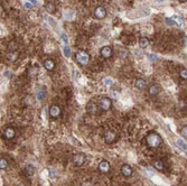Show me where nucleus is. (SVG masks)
Here are the masks:
<instances>
[{
	"mask_svg": "<svg viewBox=\"0 0 187 186\" xmlns=\"http://www.w3.org/2000/svg\"><path fill=\"white\" fill-rule=\"evenodd\" d=\"M146 144L149 148H158L162 144V138L155 131L149 132L146 137Z\"/></svg>",
	"mask_w": 187,
	"mask_h": 186,
	"instance_id": "nucleus-1",
	"label": "nucleus"
},
{
	"mask_svg": "<svg viewBox=\"0 0 187 186\" xmlns=\"http://www.w3.org/2000/svg\"><path fill=\"white\" fill-rule=\"evenodd\" d=\"M90 54L86 53L85 50H77L75 54V61L77 62V64H80L81 66H85L86 64H89L90 62Z\"/></svg>",
	"mask_w": 187,
	"mask_h": 186,
	"instance_id": "nucleus-2",
	"label": "nucleus"
},
{
	"mask_svg": "<svg viewBox=\"0 0 187 186\" xmlns=\"http://www.w3.org/2000/svg\"><path fill=\"white\" fill-rule=\"evenodd\" d=\"M73 164L75 165V166H82V165H84V163L86 160V156L85 154H83V152H77L75 154L74 156H73Z\"/></svg>",
	"mask_w": 187,
	"mask_h": 186,
	"instance_id": "nucleus-3",
	"label": "nucleus"
},
{
	"mask_svg": "<svg viewBox=\"0 0 187 186\" xmlns=\"http://www.w3.org/2000/svg\"><path fill=\"white\" fill-rule=\"evenodd\" d=\"M111 106H112L111 99H109V98H102L101 100L99 101V104H98V106L102 111H109L111 109Z\"/></svg>",
	"mask_w": 187,
	"mask_h": 186,
	"instance_id": "nucleus-4",
	"label": "nucleus"
},
{
	"mask_svg": "<svg viewBox=\"0 0 187 186\" xmlns=\"http://www.w3.org/2000/svg\"><path fill=\"white\" fill-rule=\"evenodd\" d=\"M93 16H94V18H96V19H104L106 17V9L104 7H102V6H99L94 10Z\"/></svg>",
	"mask_w": 187,
	"mask_h": 186,
	"instance_id": "nucleus-5",
	"label": "nucleus"
},
{
	"mask_svg": "<svg viewBox=\"0 0 187 186\" xmlns=\"http://www.w3.org/2000/svg\"><path fill=\"white\" fill-rule=\"evenodd\" d=\"M61 115H62V109L58 106L53 104L49 108V117H51L52 119H57V118H60Z\"/></svg>",
	"mask_w": 187,
	"mask_h": 186,
	"instance_id": "nucleus-6",
	"label": "nucleus"
},
{
	"mask_svg": "<svg viewBox=\"0 0 187 186\" xmlns=\"http://www.w3.org/2000/svg\"><path fill=\"white\" fill-rule=\"evenodd\" d=\"M104 141L106 144H113L116 141V133L112 130H108L104 133Z\"/></svg>",
	"mask_w": 187,
	"mask_h": 186,
	"instance_id": "nucleus-7",
	"label": "nucleus"
},
{
	"mask_svg": "<svg viewBox=\"0 0 187 186\" xmlns=\"http://www.w3.org/2000/svg\"><path fill=\"white\" fill-rule=\"evenodd\" d=\"M100 55H101L103 58L108 60V58L112 57V55H113V50H112V48L110 47V46H103L101 50H100Z\"/></svg>",
	"mask_w": 187,
	"mask_h": 186,
	"instance_id": "nucleus-8",
	"label": "nucleus"
},
{
	"mask_svg": "<svg viewBox=\"0 0 187 186\" xmlns=\"http://www.w3.org/2000/svg\"><path fill=\"white\" fill-rule=\"evenodd\" d=\"M15 136H16V130L14 128L8 127V128H6L5 130H4V137H5L6 139L10 140V139H14Z\"/></svg>",
	"mask_w": 187,
	"mask_h": 186,
	"instance_id": "nucleus-9",
	"label": "nucleus"
},
{
	"mask_svg": "<svg viewBox=\"0 0 187 186\" xmlns=\"http://www.w3.org/2000/svg\"><path fill=\"white\" fill-rule=\"evenodd\" d=\"M132 173H133V169H132V167L130 166V165H127V164H124V165L121 167V174H122V176L130 177L132 175Z\"/></svg>",
	"mask_w": 187,
	"mask_h": 186,
	"instance_id": "nucleus-10",
	"label": "nucleus"
},
{
	"mask_svg": "<svg viewBox=\"0 0 187 186\" xmlns=\"http://www.w3.org/2000/svg\"><path fill=\"white\" fill-rule=\"evenodd\" d=\"M110 168H111V166H110V163L108 160H102L101 163L99 164V169H100L101 173L106 174V173L110 171Z\"/></svg>",
	"mask_w": 187,
	"mask_h": 186,
	"instance_id": "nucleus-11",
	"label": "nucleus"
},
{
	"mask_svg": "<svg viewBox=\"0 0 187 186\" xmlns=\"http://www.w3.org/2000/svg\"><path fill=\"white\" fill-rule=\"evenodd\" d=\"M135 86L138 90H145L147 88V82L143 79H137L135 81Z\"/></svg>",
	"mask_w": 187,
	"mask_h": 186,
	"instance_id": "nucleus-12",
	"label": "nucleus"
},
{
	"mask_svg": "<svg viewBox=\"0 0 187 186\" xmlns=\"http://www.w3.org/2000/svg\"><path fill=\"white\" fill-rule=\"evenodd\" d=\"M43 65H44V67H45L46 70L51 72V71H53L55 69V62L53 60H46Z\"/></svg>",
	"mask_w": 187,
	"mask_h": 186,
	"instance_id": "nucleus-13",
	"label": "nucleus"
},
{
	"mask_svg": "<svg viewBox=\"0 0 187 186\" xmlns=\"http://www.w3.org/2000/svg\"><path fill=\"white\" fill-rule=\"evenodd\" d=\"M24 171H25V174L27 175L28 177H31L34 174H35V168H34V166L33 165H26L25 168H24Z\"/></svg>",
	"mask_w": 187,
	"mask_h": 186,
	"instance_id": "nucleus-14",
	"label": "nucleus"
},
{
	"mask_svg": "<svg viewBox=\"0 0 187 186\" xmlns=\"http://www.w3.org/2000/svg\"><path fill=\"white\" fill-rule=\"evenodd\" d=\"M98 108L99 106H96L95 103H93V102H89L87 103V106H86V111L89 112V113H95L96 111H98Z\"/></svg>",
	"mask_w": 187,
	"mask_h": 186,
	"instance_id": "nucleus-15",
	"label": "nucleus"
},
{
	"mask_svg": "<svg viewBox=\"0 0 187 186\" xmlns=\"http://www.w3.org/2000/svg\"><path fill=\"white\" fill-rule=\"evenodd\" d=\"M159 91H160V88L156 84H152V85L149 86V89H148V92H149V94L150 96H157L158 93H159Z\"/></svg>",
	"mask_w": 187,
	"mask_h": 186,
	"instance_id": "nucleus-16",
	"label": "nucleus"
},
{
	"mask_svg": "<svg viewBox=\"0 0 187 186\" xmlns=\"http://www.w3.org/2000/svg\"><path fill=\"white\" fill-rule=\"evenodd\" d=\"M46 98V89L44 86H41L37 91V99L39 101H43Z\"/></svg>",
	"mask_w": 187,
	"mask_h": 186,
	"instance_id": "nucleus-17",
	"label": "nucleus"
},
{
	"mask_svg": "<svg viewBox=\"0 0 187 186\" xmlns=\"http://www.w3.org/2000/svg\"><path fill=\"white\" fill-rule=\"evenodd\" d=\"M154 167L156 168L157 171H164V168H165V165H164V163H162V160H160V159H158V160H155L154 161Z\"/></svg>",
	"mask_w": 187,
	"mask_h": 186,
	"instance_id": "nucleus-18",
	"label": "nucleus"
},
{
	"mask_svg": "<svg viewBox=\"0 0 187 186\" xmlns=\"http://www.w3.org/2000/svg\"><path fill=\"white\" fill-rule=\"evenodd\" d=\"M45 9L47 12H49V14H54L56 11V7L54 4H52V2H47L45 5Z\"/></svg>",
	"mask_w": 187,
	"mask_h": 186,
	"instance_id": "nucleus-19",
	"label": "nucleus"
},
{
	"mask_svg": "<svg viewBox=\"0 0 187 186\" xmlns=\"http://www.w3.org/2000/svg\"><path fill=\"white\" fill-rule=\"evenodd\" d=\"M139 45H140V48H147L148 46H149V39L146 38V37H141L140 39H139Z\"/></svg>",
	"mask_w": 187,
	"mask_h": 186,
	"instance_id": "nucleus-20",
	"label": "nucleus"
},
{
	"mask_svg": "<svg viewBox=\"0 0 187 186\" xmlns=\"http://www.w3.org/2000/svg\"><path fill=\"white\" fill-rule=\"evenodd\" d=\"M7 58L9 61H11V62H15V61L18 58V53L15 52V50H12L11 53H8V54H7Z\"/></svg>",
	"mask_w": 187,
	"mask_h": 186,
	"instance_id": "nucleus-21",
	"label": "nucleus"
},
{
	"mask_svg": "<svg viewBox=\"0 0 187 186\" xmlns=\"http://www.w3.org/2000/svg\"><path fill=\"white\" fill-rule=\"evenodd\" d=\"M8 167V161L5 158H0V169H6Z\"/></svg>",
	"mask_w": 187,
	"mask_h": 186,
	"instance_id": "nucleus-22",
	"label": "nucleus"
},
{
	"mask_svg": "<svg viewBox=\"0 0 187 186\" xmlns=\"http://www.w3.org/2000/svg\"><path fill=\"white\" fill-rule=\"evenodd\" d=\"M179 76H180V79L182 80H187V70L186 69H183L182 71H180V73H179Z\"/></svg>",
	"mask_w": 187,
	"mask_h": 186,
	"instance_id": "nucleus-23",
	"label": "nucleus"
},
{
	"mask_svg": "<svg viewBox=\"0 0 187 186\" xmlns=\"http://www.w3.org/2000/svg\"><path fill=\"white\" fill-rule=\"evenodd\" d=\"M177 145H179V147H180V149H182V150L186 151V144H184V141H183L182 139L177 140Z\"/></svg>",
	"mask_w": 187,
	"mask_h": 186,
	"instance_id": "nucleus-24",
	"label": "nucleus"
},
{
	"mask_svg": "<svg viewBox=\"0 0 187 186\" xmlns=\"http://www.w3.org/2000/svg\"><path fill=\"white\" fill-rule=\"evenodd\" d=\"M64 55H65L66 57H70V55H71V50H70V47L67 45L64 47Z\"/></svg>",
	"mask_w": 187,
	"mask_h": 186,
	"instance_id": "nucleus-25",
	"label": "nucleus"
},
{
	"mask_svg": "<svg viewBox=\"0 0 187 186\" xmlns=\"http://www.w3.org/2000/svg\"><path fill=\"white\" fill-rule=\"evenodd\" d=\"M180 135H182L183 138H186L187 137V127H183L182 128V131H180Z\"/></svg>",
	"mask_w": 187,
	"mask_h": 186,
	"instance_id": "nucleus-26",
	"label": "nucleus"
},
{
	"mask_svg": "<svg viewBox=\"0 0 187 186\" xmlns=\"http://www.w3.org/2000/svg\"><path fill=\"white\" fill-rule=\"evenodd\" d=\"M148 57H149V60L151 61V62H156V61L158 60V57H157L156 55H154V54H149Z\"/></svg>",
	"mask_w": 187,
	"mask_h": 186,
	"instance_id": "nucleus-27",
	"label": "nucleus"
},
{
	"mask_svg": "<svg viewBox=\"0 0 187 186\" xmlns=\"http://www.w3.org/2000/svg\"><path fill=\"white\" fill-rule=\"evenodd\" d=\"M166 24H168V25H175L176 23L174 21L172 18H166Z\"/></svg>",
	"mask_w": 187,
	"mask_h": 186,
	"instance_id": "nucleus-28",
	"label": "nucleus"
},
{
	"mask_svg": "<svg viewBox=\"0 0 187 186\" xmlns=\"http://www.w3.org/2000/svg\"><path fill=\"white\" fill-rule=\"evenodd\" d=\"M61 37H62V39H63V43H64L65 45H67V43H68V40H67V37H66L65 34H62Z\"/></svg>",
	"mask_w": 187,
	"mask_h": 186,
	"instance_id": "nucleus-29",
	"label": "nucleus"
},
{
	"mask_svg": "<svg viewBox=\"0 0 187 186\" xmlns=\"http://www.w3.org/2000/svg\"><path fill=\"white\" fill-rule=\"evenodd\" d=\"M24 7H26V8H33V4H31L29 1H27V2L24 4Z\"/></svg>",
	"mask_w": 187,
	"mask_h": 186,
	"instance_id": "nucleus-30",
	"label": "nucleus"
},
{
	"mask_svg": "<svg viewBox=\"0 0 187 186\" xmlns=\"http://www.w3.org/2000/svg\"><path fill=\"white\" fill-rule=\"evenodd\" d=\"M5 15V9H4V7L0 5V17H4Z\"/></svg>",
	"mask_w": 187,
	"mask_h": 186,
	"instance_id": "nucleus-31",
	"label": "nucleus"
},
{
	"mask_svg": "<svg viewBox=\"0 0 187 186\" xmlns=\"http://www.w3.org/2000/svg\"><path fill=\"white\" fill-rule=\"evenodd\" d=\"M104 83H106V86H110L112 84V81L109 80V79H106V80H104Z\"/></svg>",
	"mask_w": 187,
	"mask_h": 186,
	"instance_id": "nucleus-32",
	"label": "nucleus"
},
{
	"mask_svg": "<svg viewBox=\"0 0 187 186\" xmlns=\"http://www.w3.org/2000/svg\"><path fill=\"white\" fill-rule=\"evenodd\" d=\"M183 46H186V36L183 37Z\"/></svg>",
	"mask_w": 187,
	"mask_h": 186,
	"instance_id": "nucleus-33",
	"label": "nucleus"
},
{
	"mask_svg": "<svg viewBox=\"0 0 187 186\" xmlns=\"http://www.w3.org/2000/svg\"><path fill=\"white\" fill-rule=\"evenodd\" d=\"M28 1H29V2H34V4H33L34 6H36L37 4H38V2H37V0H28Z\"/></svg>",
	"mask_w": 187,
	"mask_h": 186,
	"instance_id": "nucleus-34",
	"label": "nucleus"
},
{
	"mask_svg": "<svg viewBox=\"0 0 187 186\" xmlns=\"http://www.w3.org/2000/svg\"><path fill=\"white\" fill-rule=\"evenodd\" d=\"M178 1H179V2H182V4H185L187 0H178Z\"/></svg>",
	"mask_w": 187,
	"mask_h": 186,
	"instance_id": "nucleus-35",
	"label": "nucleus"
},
{
	"mask_svg": "<svg viewBox=\"0 0 187 186\" xmlns=\"http://www.w3.org/2000/svg\"><path fill=\"white\" fill-rule=\"evenodd\" d=\"M160 1H164V0H160Z\"/></svg>",
	"mask_w": 187,
	"mask_h": 186,
	"instance_id": "nucleus-36",
	"label": "nucleus"
}]
</instances>
